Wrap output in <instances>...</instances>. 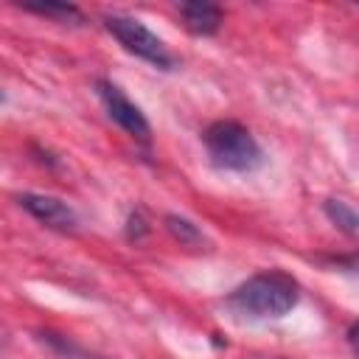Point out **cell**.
<instances>
[{"label":"cell","mask_w":359,"mask_h":359,"mask_svg":"<svg viewBox=\"0 0 359 359\" xmlns=\"http://www.w3.org/2000/svg\"><path fill=\"white\" fill-rule=\"evenodd\" d=\"M323 210H325V216H328L339 230H345V233H359V213H356L348 202H342V199H325Z\"/></svg>","instance_id":"cell-7"},{"label":"cell","mask_w":359,"mask_h":359,"mask_svg":"<svg viewBox=\"0 0 359 359\" xmlns=\"http://www.w3.org/2000/svg\"><path fill=\"white\" fill-rule=\"evenodd\" d=\"M165 227H168V233H171L174 238H180L182 244H202L199 227H196L194 222L177 216V213H168V216H165Z\"/></svg>","instance_id":"cell-9"},{"label":"cell","mask_w":359,"mask_h":359,"mask_svg":"<svg viewBox=\"0 0 359 359\" xmlns=\"http://www.w3.org/2000/svg\"><path fill=\"white\" fill-rule=\"evenodd\" d=\"M180 17H182V25L196 34V36H210L219 31L222 25V8L213 6V3H202V0H191V3H180L177 6Z\"/></svg>","instance_id":"cell-6"},{"label":"cell","mask_w":359,"mask_h":359,"mask_svg":"<svg viewBox=\"0 0 359 359\" xmlns=\"http://www.w3.org/2000/svg\"><path fill=\"white\" fill-rule=\"evenodd\" d=\"M202 140H205L210 163L222 171L244 174V171H255L264 163V151L258 140L238 121H213L205 129Z\"/></svg>","instance_id":"cell-2"},{"label":"cell","mask_w":359,"mask_h":359,"mask_svg":"<svg viewBox=\"0 0 359 359\" xmlns=\"http://www.w3.org/2000/svg\"><path fill=\"white\" fill-rule=\"evenodd\" d=\"M22 8L42 14V17H50V20H59V22H81V11L70 3H25Z\"/></svg>","instance_id":"cell-8"},{"label":"cell","mask_w":359,"mask_h":359,"mask_svg":"<svg viewBox=\"0 0 359 359\" xmlns=\"http://www.w3.org/2000/svg\"><path fill=\"white\" fill-rule=\"evenodd\" d=\"M95 90H98V98H101L104 107H107V115H109L126 135H132V137L140 140V143H149L151 126H149L146 115L140 112V107H137L135 101H129V95H126L115 81L98 79V81H95Z\"/></svg>","instance_id":"cell-4"},{"label":"cell","mask_w":359,"mask_h":359,"mask_svg":"<svg viewBox=\"0 0 359 359\" xmlns=\"http://www.w3.org/2000/svg\"><path fill=\"white\" fill-rule=\"evenodd\" d=\"M104 25L137 59H143V62H149V65H154L160 70H171L174 67V56L168 53L165 42L154 31H149L140 20L126 17V14H109V17H104Z\"/></svg>","instance_id":"cell-3"},{"label":"cell","mask_w":359,"mask_h":359,"mask_svg":"<svg viewBox=\"0 0 359 359\" xmlns=\"http://www.w3.org/2000/svg\"><path fill=\"white\" fill-rule=\"evenodd\" d=\"M20 205L34 216L39 219L42 224L48 227H56V230H76L79 224V216L76 210L56 199V196H48V194H20Z\"/></svg>","instance_id":"cell-5"},{"label":"cell","mask_w":359,"mask_h":359,"mask_svg":"<svg viewBox=\"0 0 359 359\" xmlns=\"http://www.w3.org/2000/svg\"><path fill=\"white\" fill-rule=\"evenodd\" d=\"M129 238H140V236H146V222H143V210H135L132 216H129Z\"/></svg>","instance_id":"cell-10"},{"label":"cell","mask_w":359,"mask_h":359,"mask_svg":"<svg viewBox=\"0 0 359 359\" xmlns=\"http://www.w3.org/2000/svg\"><path fill=\"white\" fill-rule=\"evenodd\" d=\"M300 289L297 280L280 269H266L247 278L238 289L230 292L227 306L250 320H275L289 314L297 306Z\"/></svg>","instance_id":"cell-1"},{"label":"cell","mask_w":359,"mask_h":359,"mask_svg":"<svg viewBox=\"0 0 359 359\" xmlns=\"http://www.w3.org/2000/svg\"><path fill=\"white\" fill-rule=\"evenodd\" d=\"M348 342H351V348H353V353H356V359H359V323H353V325L348 328Z\"/></svg>","instance_id":"cell-11"}]
</instances>
